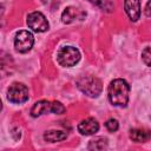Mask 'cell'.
<instances>
[{
    "label": "cell",
    "mask_w": 151,
    "mask_h": 151,
    "mask_svg": "<svg viewBox=\"0 0 151 151\" xmlns=\"http://www.w3.org/2000/svg\"><path fill=\"white\" fill-rule=\"evenodd\" d=\"M34 44V37L29 31H19L14 38V47L20 53L28 52Z\"/></svg>",
    "instance_id": "cell-5"
},
{
    "label": "cell",
    "mask_w": 151,
    "mask_h": 151,
    "mask_svg": "<svg viewBox=\"0 0 151 151\" xmlns=\"http://www.w3.org/2000/svg\"><path fill=\"white\" fill-rule=\"evenodd\" d=\"M130 86L124 79H114L110 83L107 88V97L113 106L125 107L129 101Z\"/></svg>",
    "instance_id": "cell-1"
},
{
    "label": "cell",
    "mask_w": 151,
    "mask_h": 151,
    "mask_svg": "<svg viewBox=\"0 0 151 151\" xmlns=\"http://www.w3.org/2000/svg\"><path fill=\"white\" fill-rule=\"evenodd\" d=\"M57 60L64 67L74 66L80 60V52L73 46H64L58 51Z\"/></svg>",
    "instance_id": "cell-3"
},
{
    "label": "cell",
    "mask_w": 151,
    "mask_h": 151,
    "mask_svg": "<svg viewBox=\"0 0 151 151\" xmlns=\"http://www.w3.org/2000/svg\"><path fill=\"white\" fill-rule=\"evenodd\" d=\"M77 86L83 93H85L86 96H88L91 98L98 97L103 90L101 81L98 78L92 77V76H86V77L79 78L77 80Z\"/></svg>",
    "instance_id": "cell-2"
},
{
    "label": "cell",
    "mask_w": 151,
    "mask_h": 151,
    "mask_svg": "<svg viewBox=\"0 0 151 151\" xmlns=\"http://www.w3.org/2000/svg\"><path fill=\"white\" fill-rule=\"evenodd\" d=\"M130 138L136 143H144L149 140L150 132L144 129H133L130 131Z\"/></svg>",
    "instance_id": "cell-12"
},
{
    "label": "cell",
    "mask_w": 151,
    "mask_h": 151,
    "mask_svg": "<svg viewBox=\"0 0 151 151\" xmlns=\"http://www.w3.org/2000/svg\"><path fill=\"white\" fill-rule=\"evenodd\" d=\"M28 97V88L21 83H13L7 91V99L13 104H22Z\"/></svg>",
    "instance_id": "cell-4"
},
{
    "label": "cell",
    "mask_w": 151,
    "mask_h": 151,
    "mask_svg": "<svg viewBox=\"0 0 151 151\" xmlns=\"http://www.w3.org/2000/svg\"><path fill=\"white\" fill-rule=\"evenodd\" d=\"M149 5H150V4L147 2V4H146V17H150V13H149Z\"/></svg>",
    "instance_id": "cell-18"
},
{
    "label": "cell",
    "mask_w": 151,
    "mask_h": 151,
    "mask_svg": "<svg viewBox=\"0 0 151 151\" xmlns=\"http://www.w3.org/2000/svg\"><path fill=\"white\" fill-rule=\"evenodd\" d=\"M106 139L104 138H97L94 140H91L88 144L90 150H104L106 147Z\"/></svg>",
    "instance_id": "cell-14"
},
{
    "label": "cell",
    "mask_w": 151,
    "mask_h": 151,
    "mask_svg": "<svg viewBox=\"0 0 151 151\" xmlns=\"http://www.w3.org/2000/svg\"><path fill=\"white\" fill-rule=\"evenodd\" d=\"M124 9L131 21L140 18V0H124Z\"/></svg>",
    "instance_id": "cell-8"
},
{
    "label": "cell",
    "mask_w": 151,
    "mask_h": 151,
    "mask_svg": "<svg viewBox=\"0 0 151 151\" xmlns=\"http://www.w3.org/2000/svg\"><path fill=\"white\" fill-rule=\"evenodd\" d=\"M67 138V133L61 130H48L44 133V139L48 143H57L61 142Z\"/></svg>",
    "instance_id": "cell-10"
},
{
    "label": "cell",
    "mask_w": 151,
    "mask_h": 151,
    "mask_svg": "<svg viewBox=\"0 0 151 151\" xmlns=\"http://www.w3.org/2000/svg\"><path fill=\"white\" fill-rule=\"evenodd\" d=\"M91 4L96 5L97 7H99L100 9L103 11H106V12H111L113 9V4L111 0H88Z\"/></svg>",
    "instance_id": "cell-13"
},
{
    "label": "cell",
    "mask_w": 151,
    "mask_h": 151,
    "mask_svg": "<svg viewBox=\"0 0 151 151\" xmlns=\"http://www.w3.org/2000/svg\"><path fill=\"white\" fill-rule=\"evenodd\" d=\"M99 130V123L90 117V118H86L84 120H81L79 124H78V131L83 134V136H91V134H94L96 132H98Z\"/></svg>",
    "instance_id": "cell-7"
},
{
    "label": "cell",
    "mask_w": 151,
    "mask_h": 151,
    "mask_svg": "<svg viewBox=\"0 0 151 151\" xmlns=\"http://www.w3.org/2000/svg\"><path fill=\"white\" fill-rule=\"evenodd\" d=\"M105 126H106V129H107L110 132H116V131L118 130V127H119V124H118L117 119L111 118V119H109V120L105 123Z\"/></svg>",
    "instance_id": "cell-16"
},
{
    "label": "cell",
    "mask_w": 151,
    "mask_h": 151,
    "mask_svg": "<svg viewBox=\"0 0 151 151\" xmlns=\"http://www.w3.org/2000/svg\"><path fill=\"white\" fill-rule=\"evenodd\" d=\"M47 112H51V101H48V100H39L31 109L32 117H39Z\"/></svg>",
    "instance_id": "cell-9"
},
{
    "label": "cell",
    "mask_w": 151,
    "mask_h": 151,
    "mask_svg": "<svg viewBox=\"0 0 151 151\" xmlns=\"http://www.w3.org/2000/svg\"><path fill=\"white\" fill-rule=\"evenodd\" d=\"M83 14L78 8L76 7H66L61 14V21L64 24H71L76 19H78V15Z\"/></svg>",
    "instance_id": "cell-11"
},
{
    "label": "cell",
    "mask_w": 151,
    "mask_h": 151,
    "mask_svg": "<svg viewBox=\"0 0 151 151\" xmlns=\"http://www.w3.org/2000/svg\"><path fill=\"white\" fill-rule=\"evenodd\" d=\"M2 110V103H1V100H0V111Z\"/></svg>",
    "instance_id": "cell-19"
},
{
    "label": "cell",
    "mask_w": 151,
    "mask_h": 151,
    "mask_svg": "<svg viewBox=\"0 0 151 151\" xmlns=\"http://www.w3.org/2000/svg\"><path fill=\"white\" fill-rule=\"evenodd\" d=\"M27 26L34 31V32H38V33H41V32H45L48 29L50 25H48V21L47 19L45 18V15L40 12H32L27 15Z\"/></svg>",
    "instance_id": "cell-6"
},
{
    "label": "cell",
    "mask_w": 151,
    "mask_h": 151,
    "mask_svg": "<svg viewBox=\"0 0 151 151\" xmlns=\"http://www.w3.org/2000/svg\"><path fill=\"white\" fill-rule=\"evenodd\" d=\"M142 59L144 60L146 66H150V47H145V50L142 52Z\"/></svg>",
    "instance_id": "cell-17"
},
{
    "label": "cell",
    "mask_w": 151,
    "mask_h": 151,
    "mask_svg": "<svg viewBox=\"0 0 151 151\" xmlns=\"http://www.w3.org/2000/svg\"><path fill=\"white\" fill-rule=\"evenodd\" d=\"M65 111H66V109L60 101H52L51 103V112H53L55 114H63Z\"/></svg>",
    "instance_id": "cell-15"
}]
</instances>
